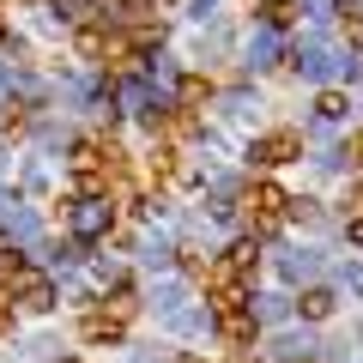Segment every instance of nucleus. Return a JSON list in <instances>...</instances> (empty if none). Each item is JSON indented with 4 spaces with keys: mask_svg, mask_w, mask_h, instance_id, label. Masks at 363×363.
<instances>
[{
    "mask_svg": "<svg viewBox=\"0 0 363 363\" xmlns=\"http://www.w3.org/2000/svg\"><path fill=\"white\" fill-rule=\"evenodd\" d=\"M297 67H303V73H309V79H321L327 67H333V55H327L321 43H309V49H297Z\"/></svg>",
    "mask_w": 363,
    "mask_h": 363,
    "instance_id": "nucleus-6",
    "label": "nucleus"
},
{
    "mask_svg": "<svg viewBox=\"0 0 363 363\" xmlns=\"http://www.w3.org/2000/svg\"><path fill=\"white\" fill-rule=\"evenodd\" d=\"M297 309L309 315V321H327V315H333V291H321V285H315V291H303V303H297Z\"/></svg>",
    "mask_w": 363,
    "mask_h": 363,
    "instance_id": "nucleus-5",
    "label": "nucleus"
},
{
    "mask_svg": "<svg viewBox=\"0 0 363 363\" xmlns=\"http://www.w3.org/2000/svg\"><path fill=\"white\" fill-rule=\"evenodd\" d=\"M0 272H6V285H13V297L25 303V309H49V303H55L49 279H43V272H30L25 260H0Z\"/></svg>",
    "mask_w": 363,
    "mask_h": 363,
    "instance_id": "nucleus-1",
    "label": "nucleus"
},
{
    "mask_svg": "<svg viewBox=\"0 0 363 363\" xmlns=\"http://www.w3.org/2000/svg\"><path fill=\"white\" fill-rule=\"evenodd\" d=\"M303 152V140H297V133H291V128H279V133H260V140L255 145H248V157H255V164H291V157H297Z\"/></svg>",
    "mask_w": 363,
    "mask_h": 363,
    "instance_id": "nucleus-2",
    "label": "nucleus"
},
{
    "mask_svg": "<svg viewBox=\"0 0 363 363\" xmlns=\"http://www.w3.org/2000/svg\"><path fill=\"white\" fill-rule=\"evenodd\" d=\"M248 212H255L260 230H272V224L285 218V194H279V188H255V194H248Z\"/></svg>",
    "mask_w": 363,
    "mask_h": 363,
    "instance_id": "nucleus-4",
    "label": "nucleus"
},
{
    "mask_svg": "<svg viewBox=\"0 0 363 363\" xmlns=\"http://www.w3.org/2000/svg\"><path fill=\"white\" fill-rule=\"evenodd\" d=\"M351 206H357V218H363V182H357V188H351Z\"/></svg>",
    "mask_w": 363,
    "mask_h": 363,
    "instance_id": "nucleus-11",
    "label": "nucleus"
},
{
    "mask_svg": "<svg viewBox=\"0 0 363 363\" xmlns=\"http://www.w3.org/2000/svg\"><path fill=\"white\" fill-rule=\"evenodd\" d=\"M0 43H6V18H0Z\"/></svg>",
    "mask_w": 363,
    "mask_h": 363,
    "instance_id": "nucleus-12",
    "label": "nucleus"
},
{
    "mask_svg": "<svg viewBox=\"0 0 363 363\" xmlns=\"http://www.w3.org/2000/svg\"><path fill=\"white\" fill-rule=\"evenodd\" d=\"M345 157H357V164H363V133H357V140L345 145Z\"/></svg>",
    "mask_w": 363,
    "mask_h": 363,
    "instance_id": "nucleus-10",
    "label": "nucleus"
},
{
    "mask_svg": "<svg viewBox=\"0 0 363 363\" xmlns=\"http://www.w3.org/2000/svg\"><path fill=\"white\" fill-rule=\"evenodd\" d=\"M321 116H327V121L345 116V97H339V91H327V97H321Z\"/></svg>",
    "mask_w": 363,
    "mask_h": 363,
    "instance_id": "nucleus-9",
    "label": "nucleus"
},
{
    "mask_svg": "<svg viewBox=\"0 0 363 363\" xmlns=\"http://www.w3.org/2000/svg\"><path fill=\"white\" fill-rule=\"evenodd\" d=\"M303 272H315V255H291L285 260V279H303Z\"/></svg>",
    "mask_w": 363,
    "mask_h": 363,
    "instance_id": "nucleus-8",
    "label": "nucleus"
},
{
    "mask_svg": "<svg viewBox=\"0 0 363 363\" xmlns=\"http://www.w3.org/2000/svg\"><path fill=\"white\" fill-rule=\"evenodd\" d=\"M260 13H267V25H291V18H297V6H285V0H272V6H260Z\"/></svg>",
    "mask_w": 363,
    "mask_h": 363,
    "instance_id": "nucleus-7",
    "label": "nucleus"
},
{
    "mask_svg": "<svg viewBox=\"0 0 363 363\" xmlns=\"http://www.w3.org/2000/svg\"><path fill=\"white\" fill-rule=\"evenodd\" d=\"M109 218H116V212H109V200L91 194V200H79V206H73V218H67V224H73L79 242H91V236H104V230H109Z\"/></svg>",
    "mask_w": 363,
    "mask_h": 363,
    "instance_id": "nucleus-3",
    "label": "nucleus"
}]
</instances>
